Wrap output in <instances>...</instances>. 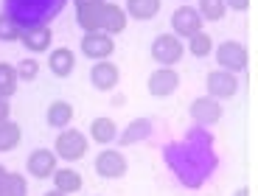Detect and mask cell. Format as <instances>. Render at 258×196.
I'll return each mask as SVG.
<instances>
[{"instance_id": "83f0119b", "label": "cell", "mask_w": 258, "mask_h": 196, "mask_svg": "<svg viewBox=\"0 0 258 196\" xmlns=\"http://www.w3.org/2000/svg\"><path fill=\"white\" fill-rule=\"evenodd\" d=\"M225 9H233V12H247V9H250V0H225Z\"/></svg>"}, {"instance_id": "d6a6232c", "label": "cell", "mask_w": 258, "mask_h": 196, "mask_svg": "<svg viewBox=\"0 0 258 196\" xmlns=\"http://www.w3.org/2000/svg\"><path fill=\"white\" fill-rule=\"evenodd\" d=\"M3 176H6V168H3V165H0V179H3Z\"/></svg>"}, {"instance_id": "277c9868", "label": "cell", "mask_w": 258, "mask_h": 196, "mask_svg": "<svg viewBox=\"0 0 258 196\" xmlns=\"http://www.w3.org/2000/svg\"><path fill=\"white\" fill-rule=\"evenodd\" d=\"M205 87H208V95L216 98V101H222V98H233L236 92H239V76L222 70V67H216V70L208 73Z\"/></svg>"}, {"instance_id": "4316f807", "label": "cell", "mask_w": 258, "mask_h": 196, "mask_svg": "<svg viewBox=\"0 0 258 196\" xmlns=\"http://www.w3.org/2000/svg\"><path fill=\"white\" fill-rule=\"evenodd\" d=\"M14 70H17V76L20 78H26V81H34L37 78V73H39V62L34 56H28V59H23L20 65H14Z\"/></svg>"}, {"instance_id": "3957f363", "label": "cell", "mask_w": 258, "mask_h": 196, "mask_svg": "<svg viewBox=\"0 0 258 196\" xmlns=\"http://www.w3.org/2000/svg\"><path fill=\"white\" fill-rule=\"evenodd\" d=\"M185 48H182V39L174 34H160V37L152 42V59H155L160 67H174L182 59Z\"/></svg>"}, {"instance_id": "836d02e7", "label": "cell", "mask_w": 258, "mask_h": 196, "mask_svg": "<svg viewBox=\"0 0 258 196\" xmlns=\"http://www.w3.org/2000/svg\"><path fill=\"white\" fill-rule=\"evenodd\" d=\"M182 3H185V0H182Z\"/></svg>"}, {"instance_id": "5b68a950", "label": "cell", "mask_w": 258, "mask_h": 196, "mask_svg": "<svg viewBox=\"0 0 258 196\" xmlns=\"http://www.w3.org/2000/svg\"><path fill=\"white\" fill-rule=\"evenodd\" d=\"M82 53L87 59H93V62H104V59H110L112 53H115V42H112L110 34L104 31H90L82 37Z\"/></svg>"}, {"instance_id": "7a4b0ae2", "label": "cell", "mask_w": 258, "mask_h": 196, "mask_svg": "<svg viewBox=\"0 0 258 196\" xmlns=\"http://www.w3.org/2000/svg\"><path fill=\"white\" fill-rule=\"evenodd\" d=\"M213 56H216L222 70H227V73H244L247 59H250L247 56V48L241 42H236V39H225L219 48H213Z\"/></svg>"}, {"instance_id": "603a6c76", "label": "cell", "mask_w": 258, "mask_h": 196, "mask_svg": "<svg viewBox=\"0 0 258 196\" xmlns=\"http://www.w3.org/2000/svg\"><path fill=\"white\" fill-rule=\"evenodd\" d=\"M188 53H191V56H200V59L211 56L213 53V37L208 31H197L194 37H188Z\"/></svg>"}, {"instance_id": "ffe728a7", "label": "cell", "mask_w": 258, "mask_h": 196, "mask_svg": "<svg viewBox=\"0 0 258 196\" xmlns=\"http://www.w3.org/2000/svg\"><path fill=\"white\" fill-rule=\"evenodd\" d=\"M0 196H28L26 176L17 171H6V176L0 179Z\"/></svg>"}, {"instance_id": "d6986e66", "label": "cell", "mask_w": 258, "mask_h": 196, "mask_svg": "<svg viewBox=\"0 0 258 196\" xmlns=\"http://www.w3.org/2000/svg\"><path fill=\"white\" fill-rule=\"evenodd\" d=\"M45 121H48V126H53V129H68L71 121H73V107L59 98V101H53V104L48 107Z\"/></svg>"}, {"instance_id": "9c48e42d", "label": "cell", "mask_w": 258, "mask_h": 196, "mask_svg": "<svg viewBox=\"0 0 258 196\" xmlns=\"http://www.w3.org/2000/svg\"><path fill=\"white\" fill-rule=\"evenodd\" d=\"M26 168L34 179H48V176L59 168V157L53 154V149H37V151L28 154Z\"/></svg>"}, {"instance_id": "7c38bea8", "label": "cell", "mask_w": 258, "mask_h": 196, "mask_svg": "<svg viewBox=\"0 0 258 196\" xmlns=\"http://www.w3.org/2000/svg\"><path fill=\"white\" fill-rule=\"evenodd\" d=\"M118 81H121V70H118V65H112L110 59H104V62H96L90 70V84L96 87V90L107 92L112 90V87H118Z\"/></svg>"}, {"instance_id": "484cf974", "label": "cell", "mask_w": 258, "mask_h": 196, "mask_svg": "<svg viewBox=\"0 0 258 196\" xmlns=\"http://www.w3.org/2000/svg\"><path fill=\"white\" fill-rule=\"evenodd\" d=\"M0 42H20V26L3 14H0Z\"/></svg>"}, {"instance_id": "ac0fdd59", "label": "cell", "mask_w": 258, "mask_h": 196, "mask_svg": "<svg viewBox=\"0 0 258 196\" xmlns=\"http://www.w3.org/2000/svg\"><path fill=\"white\" fill-rule=\"evenodd\" d=\"M107 3V0H104ZM104 3H93V6H82L76 9V23L84 34L90 31H101V17H104Z\"/></svg>"}, {"instance_id": "d4e9b609", "label": "cell", "mask_w": 258, "mask_h": 196, "mask_svg": "<svg viewBox=\"0 0 258 196\" xmlns=\"http://www.w3.org/2000/svg\"><path fill=\"white\" fill-rule=\"evenodd\" d=\"M197 14H200L202 20H208V23H216V20H222L225 17V0H200L197 3Z\"/></svg>"}, {"instance_id": "8992f818", "label": "cell", "mask_w": 258, "mask_h": 196, "mask_svg": "<svg viewBox=\"0 0 258 196\" xmlns=\"http://www.w3.org/2000/svg\"><path fill=\"white\" fill-rule=\"evenodd\" d=\"M171 31H174V37H180V39H188L197 31H202V17L197 14V9L188 6V3H182V6L171 14Z\"/></svg>"}, {"instance_id": "4dcf8cb0", "label": "cell", "mask_w": 258, "mask_h": 196, "mask_svg": "<svg viewBox=\"0 0 258 196\" xmlns=\"http://www.w3.org/2000/svg\"><path fill=\"white\" fill-rule=\"evenodd\" d=\"M233 196H250V188H239V190H236Z\"/></svg>"}, {"instance_id": "9a60e30c", "label": "cell", "mask_w": 258, "mask_h": 196, "mask_svg": "<svg viewBox=\"0 0 258 196\" xmlns=\"http://www.w3.org/2000/svg\"><path fill=\"white\" fill-rule=\"evenodd\" d=\"M118 124L112 121V118H96V121H90V137H93V143L98 146H110L118 140Z\"/></svg>"}, {"instance_id": "4fadbf2b", "label": "cell", "mask_w": 258, "mask_h": 196, "mask_svg": "<svg viewBox=\"0 0 258 196\" xmlns=\"http://www.w3.org/2000/svg\"><path fill=\"white\" fill-rule=\"evenodd\" d=\"M126 12H123V6H118V3H104V17H101V31L110 34V37H115V34L126 31Z\"/></svg>"}, {"instance_id": "f1b7e54d", "label": "cell", "mask_w": 258, "mask_h": 196, "mask_svg": "<svg viewBox=\"0 0 258 196\" xmlns=\"http://www.w3.org/2000/svg\"><path fill=\"white\" fill-rule=\"evenodd\" d=\"M12 115V104H9V98H0V121H9Z\"/></svg>"}, {"instance_id": "2e32d148", "label": "cell", "mask_w": 258, "mask_h": 196, "mask_svg": "<svg viewBox=\"0 0 258 196\" xmlns=\"http://www.w3.org/2000/svg\"><path fill=\"white\" fill-rule=\"evenodd\" d=\"M51 179H53V188L56 190H62V193H79V190H82V185H84V179H82V174H79L76 168H71V165H68V168H56L51 174Z\"/></svg>"}, {"instance_id": "44dd1931", "label": "cell", "mask_w": 258, "mask_h": 196, "mask_svg": "<svg viewBox=\"0 0 258 196\" xmlns=\"http://www.w3.org/2000/svg\"><path fill=\"white\" fill-rule=\"evenodd\" d=\"M23 129L14 121H0V151H14L20 146Z\"/></svg>"}, {"instance_id": "1f68e13d", "label": "cell", "mask_w": 258, "mask_h": 196, "mask_svg": "<svg viewBox=\"0 0 258 196\" xmlns=\"http://www.w3.org/2000/svg\"><path fill=\"white\" fill-rule=\"evenodd\" d=\"M45 196H68V193H62V190L53 188V190H45Z\"/></svg>"}, {"instance_id": "ba28073f", "label": "cell", "mask_w": 258, "mask_h": 196, "mask_svg": "<svg viewBox=\"0 0 258 196\" xmlns=\"http://www.w3.org/2000/svg\"><path fill=\"white\" fill-rule=\"evenodd\" d=\"M126 157L115 149H104L101 154L96 157V174L104 176V179H121L126 174Z\"/></svg>"}, {"instance_id": "52a82bcc", "label": "cell", "mask_w": 258, "mask_h": 196, "mask_svg": "<svg viewBox=\"0 0 258 196\" xmlns=\"http://www.w3.org/2000/svg\"><path fill=\"white\" fill-rule=\"evenodd\" d=\"M146 87H149V92H152L155 98L174 95L177 87H180V73H177L174 67H157V70L149 76Z\"/></svg>"}, {"instance_id": "e0dca14e", "label": "cell", "mask_w": 258, "mask_h": 196, "mask_svg": "<svg viewBox=\"0 0 258 196\" xmlns=\"http://www.w3.org/2000/svg\"><path fill=\"white\" fill-rule=\"evenodd\" d=\"M160 6H163V0H126L123 12H126V17L138 20V23H146V20L160 14Z\"/></svg>"}, {"instance_id": "8fae6325", "label": "cell", "mask_w": 258, "mask_h": 196, "mask_svg": "<svg viewBox=\"0 0 258 196\" xmlns=\"http://www.w3.org/2000/svg\"><path fill=\"white\" fill-rule=\"evenodd\" d=\"M20 42L28 48L31 53H45L53 42V31L48 26H28L20 28Z\"/></svg>"}, {"instance_id": "cb8c5ba5", "label": "cell", "mask_w": 258, "mask_h": 196, "mask_svg": "<svg viewBox=\"0 0 258 196\" xmlns=\"http://www.w3.org/2000/svg\"><path fill=\"white\" fill-rule=\"evenodd\" d=\"M149 132H152V124H149L146 118H138V121H132V124L126 126V132L121 135V146H132V143H138V140L149 137Z\"/></svg>"}, {"instance_id": "30bf717a", "label": "cell", "mask_w": 258, "mask_h": 196, "mask_svg": "<svg viewBox=\"0 0 258 196\" xmlns=\"http://www.w3.org/2000/svg\"><path fill=\"white\" fill-rule=\"evenodd\" d=\"M188 112H191V118L200 121V124H219L222 121V101H216V98H211V95H200V98L191 101Z\"/></svg>"}, {"instance_id": "7402d4cb", "label": "cell", "mask_w": 258, "mask_h": 196, "mask_svg": "<svg viewBox=\"0 0 258 196\" xmlns=\"http://www.w3.org/2000/svg\"><path fill=\"white\" fill-rule=\"evenodd\" d=\"M17 84H20V76L14 70V65L0 62V98H12L17 92Z\"/></svg>"}, {"instance_id": "f546056e", "label": "cell", "mask_w": 258, "mask_h": 196, "mask_svg": "<svg viewBox=\"0 0 258 196\" xmlns=\"http://www.w3.org/2000/svg\"><path fill=\"white\" fill-rule=\"evenodd\" d=\"M93 3H104V0H73V6L82 9V6H93Z\"/></svg>"}, {"instance_id": "5bb4252c", "label": "cell", "mask_w": 258, "mask_h": 196, "mask_svg": "<svg viewBox=\"0 0 258 196\" xmlns=\"http://www.w3.org/2000/svg\"><path fill=\"white\" fill-rule=\"evenodd\" d=\"M73 67H76V53L71 48H56V51H51V56H48V70L53 76L68 78L73 73Z\"/></svg>"}, {"instance_id": "6da1fadb", "label": "cell", "mask_w": 258, "mask_h": 196, "mask_svg": "<svg viewBox=\"0 0 258 196\" xmlns=\"http://www.w3.org/2000/svg\"><path fill=\"white\" fill-rule=\"evenodd\" d=\"M87 137H84V132L79 129H59L56 140H53V154L59 157V160H68V163H76V160H82L84 154H87Z\"/></svg>"}]
</instances>
